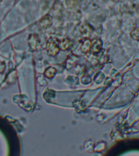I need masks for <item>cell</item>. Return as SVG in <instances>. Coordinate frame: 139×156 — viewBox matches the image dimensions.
<instances>
[{
	"label": "cell",
	"instance_id": "cell-1",
	"mask_svg": "<svg viewBox=\"0 0 139 156\" xmlns=\"http://www.w3.org/2000/svg\"><path fill=\"white\" fill-rule=\"evenodd\" d=\"M47 50L49 54L53 56L58 53L59 46L53 39H49L47 42Z\"/></svg>",
	"mask_w": 139,
	"mask_h": 156
},
{
	"label": "cell",
	"instance_id": "cell-2",
	"mask_svg": "<svg viewBox=\"0 0 139 156\" xmlns=\"http://www.w3.org/2000/svg\"><path fill=\"white\" fill-rule=\"evenodd\" d=\"M52 17L49 15H46L39 20V23L42 28H47L52 24Z\"/></svg>",
	"mask_w": 139,
	"mask_h": 156
},
{
	"label": "cell",
	"instance_id": "cell-3",
	"mask_svg": "<svg viewBox=\"0 0 139 156\" xmlns=\"http://www.w3.org/2000/svg\"><path fill=\"white\" fill-rule=\"evenodd\" d=\"M102 42L99 39H96L93 42H91L90 51L93 53H98L101 51L102 49Z\"/></svg>",
	"mask_w": 139,
	"mask_h": 156
},
{
	"label": "cell",
	"instance_id": "cell-4",
	"mask_svg": "<svg viewBox=\"0 0 139 156\" xmlns=\"http://www.w3.org/2000/svg\"><path fill=\"white\" fill-rule=\"evenodd\" d=\"M72 44L73 42L70 40L67 39H64L58 44V46L62 50H66L70 48L72 46Z\"/></svg>",
	"mask_w": 139,
	"mask_h": 156
},
{
	"label": "cell",
	"instance_id": "cell-5",
	"mask_svg": "<svg viewBox=\"0 0 139 156\" xmlns=\"http://www.w3.org/2000/svg\"><path fill=\"white\" fill-rule=\"evenodd\" d=\"M91 41L89 39L85 40L81 46V51L83 53H86L90 50Z\"/></svg>",
	"mask_w": 139,
	"mask_h": 156
},
{
	"label": "cell",
	"instance_id": "cell-6",
	"mask_svg": "<svg viewBox=\"0 0 139 156\" xmlns=\"http://www.w3.org/2000/svg\"><path fill=\"white\" fill-rule=\"evenodd\" d=\"M93 31L92 28L88 24L83 25L81 28V32L84 36H89Z\"/></svg>",
	"mask_w": 139,
	"mask_h": 156
},
{
	"label": "cell",
	"instance_id": "cell-7",
	"mask_svg": "<svg viewBox=\"0 0 139 156\" xmlns=\"http://www.w3.org/2000/svg\"><path fill=\"white\" fill-rule=\"evenodd\" d=\"M130 36L133 39L139 41V28H136L133 30L130 33Z\"/></svg>",
	"mask_w": 139,
	"mask_h": 156
}]
</instances>
